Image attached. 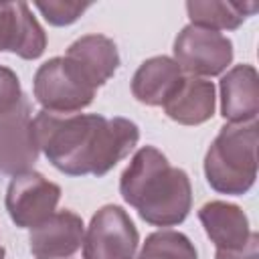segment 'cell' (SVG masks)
<instances>
[{
  "label": "cell",
  "mask_w": 259,
  "mask_h": 259,
  "mask_svg": "<svg viewBox=\"0 0 259 259\" xmlns=\"http://www.w3.org/2000/svg\"><path fill=\"white\" fill-rule=\"evenodd\" d=\"M38 150L69 176H103L123 160L140 140V130L125 117L97 113L38 111L32 119Z\"/></svg>",
  "instance_id": "6da1fadb"
},
{
  "label": "cell",
  "mask_w": 259,
  "mask_h": 259,
  "mask_svg": "<svg viewBox=\"0 0 259 259\" xmlns=\"http://www.w3.org/2000/svg\"><path fill=\"white\" fill-rule=\"evenodd\" d=\"M123 200L154 227H172L182 223L192 204L188 174L170 166L166 156L152 148H140L119 180Z\"/></svg>",
  "instance_id": "7a4b0ae2"
},
{
  "label": "cell",
  "mask_w": 259,
  "mask_h": 259,
  "mask_svg": "<svg viewBox=\"0 0 259 259\" xmlns=\"http://www.w3.org/2000/svg\"><path fill=\"white\" fill-rule=\"evenodd\" d=\"M257 123H227L204 156L208 184L221 194H245L257 178Z\"/></svg>",
  "instance_id": "3957f363"
},
{
  "label": "cell",
  "mask_w": 259,
  "mask_h": 259,
  "mask_svg": "<svg viewBox=\"0 0 259 259\" xmlns=\"http://www.w3.org/2000/svg\"><path fill=\"white\" fill-rule=\"evenodd\" d=\"M34 97L47 111L73 113L93 101L95 87L65 57H55L36 69Z\"/></svg>",
  "instance_id": "277c9868"
},
{
  "label": "cell",
  "mask_w": 259,
  "mask_h": 259,
  "mask_svg": "<svg viewBox=\"0 0 259 259\" xmlns=\"http://www.w3.org/2000/svg\"><path fill=\"white\" fill-rule=\"evenodd\" d=\"M198 219L214 243V259H259V237L249 229L247 214L223 200L206 202L198 210Z\"/></svg>",
  "instance_id": "5b68a950"
},
{
  "label": "cell",
  "mask_w": 259,
  "mask_h": 259,
  "mask_svg": "<svg viewBox=\"0 0 259 259\" xmlns=\"http://www.w3.org/2000/svg\"><path fill=\"white\" fill-rule=\"evenodd\" d=\"M140 237L130 214L115 204L101 206L83 237V259H134Z\"/></svg>",
  "instance_id": "8992f818"
},
{
  "label": "cell",
  "mask_w": 259,
  "mask_h": 259,
  "mask_svg": "<svg viewBox=\"0 0 259 259\" xmlns=\"http://www.w3.org/2000/svg\"><path fill=\"white\" fill-rule=\"evenodd\" d=\"M174 61L190 77L221 75L233 61V42L217 30L188 24L174 40Z\"/></svg>",
  "instance_id": "52a82bcc"
},
{
  "label": "cell",
  "mask_w": 259,
  "mask_h": 259,
  "mask_svg": "<svg viewBox=\"0 0 259 259\" xmlns=\"http://www.w3.org/2000/svg\"><path fill=\"white\" fill-rule=\"evenodd\" d=\"M61 198V188L38 172L16 174L6 190V210L16 227L32 229L47 221Z\"/></svg>",
  "instance_id": "ba28073f"
},
{
  "label": "cell",
  "mask_w": 259,
  "mask_h": 259,
  "mask_svg": "<svg viewBox=\"0 0 259 259\" xmlns=\"http://www.w3.org/2000/svg\"><path fill=\"white\" fill-rule=\"evenodd\" d=\"M38 158V146L32 132L30 103L22 99L0 115V172L16 176L30 172Z\"/></svg>",
  "instance_id": "9c48e42d"
},
{
  "label": "cell",
  "mask_w": 259,
  "mask_h": 259,
  "mask_svg": "<svg viewBox=\"0 0 259 259\" xmlns=\"http://www.w3.org/2000/svg\"><path fill=\"white\" fill-rule=\"evenodd\" d=\"M47 36L24 2H0V53L10 51L20 59H38Z\"/></svg>",
  "instance_id": "30bf717a"
},
{
  "label": "cell",
  "mask_w": 259,
  "mask_h": 259,
  "mask_svg": "<svg viewBox=\"0 0 259 259\" xmlns=\"http://www.w3.org/2000/svg\"><path fill=\"white\" fill-rule=\"evenodd\" d=\"M28 243L34 259L71 257L83 243V221L73 210L53 212L47 221L30 229Z\"/></svg>",
  "instance_id": "8fae6325"
},
{
  "label": "cell",
  "mask_w": 259,
  "mask_h": 259,
  "mask_svg": "<svg viewBox=\"0 0 259 259\" xmlns=\"http://www.w3.org/2000/svg\"><path fill=\"white\" fill-rule=\"evenodd\" d=\"M221 113L231 123L255 121L259 113V81L251 65H237L221 79Z\"/></svg>",
  "instance_id": "7c38bea8"
},
{
  "label": "cell",
  "mask_w": 259,
  "mask_h": 259,
  "mask_svg": "<svg viewBox=\"0 0 259 259\" xmlns=\"http://www.w3.org/2000/svg\"><path fill=\"white\" fill-rule=\"evenodd\" d=\"M65 59L73 63L95 89L101 87L109 77H113L119 67L115 42L103 34H85L77 38L67 49Z\"/></svg>",
  "instance_id": "4fadbf2b"
},
{
  "label": "cell",
  "mask_w": 259,
  "mask_h": 259,
  "mask_svg": "<svg viewBox=\"0 0 259 259\" xmlns=\"http://www.w3.org/2000/svg\"><path fill=\"white\" fill-rule=\"evenodd\" d=\"M170 119L184 125H198L214 113V85L200 77H182L172 97L164 103Z\"/></svg>",
  "instance_id": "5bb4252c"
},
{
  "label": "cell",
  "mask_w": 259,
  "mask_h": 259,
  "mask_svg": "<svg viewBox=\"0 0 259 259\" xmlns=\"http://www.w3.org/2000/svg\"><path fill=\"white\" fill-rule=\"evenodd\" d=\"M182 81V71L170 57H152L144 61L134 79L132 93L146 105H164Z\"/></svg>",
  "instance_id": "9a60e30c"
},
{
  "label": "cell",
  "mask_w": 259,
  "mask_h": 259,
  "mask_svg": "<svg viewBox=\"0 0 259 259\" xmlns=\"http://www.w3.org/2000/svg\"><path fill=\"white\" fill-rule=\"evenodd\" d=\"M259 8L257 2H225V0H188L186 12L190 22L208 30H235Z\"/></svg>",
  "instance_id": "2e32d148"
},
{
  "label": "cell",
  "mask_w": 259,
  "mask_h": 259,
  "mask_svg": "<svg viewBox=\"0 0 259 259\" xmlns=\"http://www.w3.org/2000/svg\"><path fill=\"white\" fill-rule=\"evenodd\" d=\"M138 259H198L190 239L178 231H156L146 237Z\"/></svg>",
  "instance_id": "e0dca14e"
},
{
  "label": "cell",
  "mask_w": 259,
  "mask_h": 259,
  "mask_svg": "<svg viewBox=\"0 0 259 259\" xmlns=\"http://www.w3.org/2000/svg\"><path fill=\"white\" fill-rule=\"evenodd\" d=\"M45 20L53 26H67L73 24L91 4L89 2H65V0H49V2H36L34 4Z\"/></svg>",
  "instance_id": "ac0fdd59"
},
{
  "label": "cell",
  "mask_w": 259,
  "mask_h": 259,
  "mask_svg": "<svg viewBox=\"0 0 259 259\" xmlns=\"http://www.w3.org/2000/svg\"><path fill=\"white\" fill-rule=\"evenodd\" d=\"M20 99H22V91L16 73L0 65V115L10 111Z\"/></svg>",
  "instance_id": "d6986e66"
},
{
  "label": "cell",
  "mask_w": 259,
  "mask_h": 259,
  "mask_svg": "<svg viewBox=\"0 0 259 259\" xmlns=\"http://www.w3.org/2000/svg\"><path fill=\"white\" fill-rule=\"evenodd\" d=\"M0 259H4V249H0Z\"/></svg>",
  "instance_id": "ffe728a7"
}]
</instances>
